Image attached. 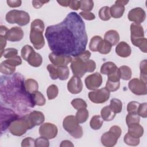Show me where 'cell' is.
<instances>
[{
	"label": "cell",
	"mask_w": 147,
	"mask_h": 147,
	"mask_svg": "<svg viewBox=\"0 0 147 147\" xmlns=\"http://www.w3.org/2000/svg\"><path fill=\"white\" fill-rule=\"evenodd\" d=\"M45 36L53 52L74 57L86 50L88 41L84 22L75 12L69 13L60 23L48 26Z\"/></svg>",
	"instance_id": "1"
},
{
	"label": "cell",
	"mask_w": 147,
	"mask_h": 147,
	"mask_svg": "<svg viewBox=\"0 0 147 147\" xmlns=\"http://www.w3.org/2000/svg\"><path fill=\"white\" fill-rule=\"evenodd\" d=\"M44 28V23L40 19H36L31 23L30 40L34 48L37 50L42 48L45 45L42 34Z\"/></svg>",
	"instance_id": "2"
},
{
	"label": "cell",
	"mask_w": 147,
	"mask_h": 147,
	"mask_svg": "<svg viewBox=\"0 0 147 147\" xmlns=\"http://www.w3.org/2000/svg\"><path fill=\"white\" fill-rule=\"evenodd\" d=\"M63 127L72 137L75 138H80L83 135L82 127L74 115H68L64 118L63 121Z\"/></svg>",
	"instance_id": "3"
},
{
	"label": "cell",
	"mask_w": 147,
	"mask_h": 147,
	"mask_svg": "<svg viewBox=\"0 0 147 147\" xmlns=\"http://www.w3.org/2000/svg\"><path fill=\"white\" fill-rule=\"evenodd\" d=\"M32 128V126L28 119L27 115L22 117L18 118L11 122L9 127L10 132L14 136H21L24 134L28 129Z\"/></svg>",
	"instance_id": "4"
},
{
	"label": "cell",
	"mask_w": 147,
	"mask_h": 147,
	"mask_svg": "<svg viewBox=\"0 0 147 147\" xmlns=\"http://www.w3.org/2000/svg\"><path fill=\"white\" fill-rule=\"evenodd\" d=\"M5 19L9 24H17L20 26L26 25L30 22L29 14L23 10H10L6 14Z\"/></svg>",
	"instance_id": "5"
},
{
	"label": "cell",
	"mask_w": 147,
	"mask_h": 147,
	"mask_svg": "<svg viewBox=\"0 0 147 147\" xmlns=\"http://www.w3.org/2000/svg\"><path fill=\"white\" fill-rule=\"evenodd\" d=\"M18 116L11 110L3 107H1V132L5 130L9 127L12 122L17 119Z\"/></svg>",
	"instance_id": "6"
},
{
	"label": "cell",
	"mask_w": 147,
	"mask_h": 147,
	"mask_svg": "<svg viewBox=\"0 0 147 147\" xmlns=\"http://www.w3.org/2000/svg\"><path fill=\"white\" fill-rule=\"evenodd\" d=\"M90 100L95 103H103L109 100L110 91L106 88L97 89L88 93Z\"/></svg>",
	"instance_id": "7"
},
{
	"label": "cell",
	"mask_w": 147,
	"mask_h": 147,
	"mask_svg": "<svg viewBox=\"0 0 147 147\" xmlns=\"http://www.w3.org/2000/svg\"><path fill=\"white\" fill-rule=\"evenodd\" d=\"M58 132L57 126L51 123L46 122L42 123L39 127V134L40 136L48 140H51L57 136Z\"/></svg>",
	"instance_id": "8"
},
{
	"label": "cell",
	"mask_w": 147,
	"mask_h": 147,
	"mask_svg": "<svg viewBox=\"0 0 147 147\" xmlns=\"http://www.w3.org/2000/svg\"><path fill=\"white\" fill-rule=\"evenodd\" d=\"M128 87L131 92L137 95H145L147 94L146 84L138 78H134L130 80Z\"/></svg>",
	"instance_id": "9"
},
{
	"label": "cell",
	"mask_w": 147,
	"mask_h": 147,
	"mask_svg": "<svg viewBox=\"0 0 147 147\" xmlns=\"http://www.w3.org/2000/svg\"><path fill=\"white\" fill-rule=\"evenodd\" d=\"M48 57L52 64L56 67L67 66L72 60V58L70 56L58 54L53 52L49 54Z\"/></svg>",
	"instance_id": "10"
},
{
	"label": "cell",
	"mask_w": 147,
	"mask_h": 147,
	"mask_svg": "<svg viewBox=\"0 0 147 147\" xmlns=\"http://www.w3.org/2000/svg\"><path fill=\"white\" fill-rule=\"evenodd\" d=\"M70 67L73 74L80 78L84 76L86 72H87L85 61L82 60L78 56H75L72 59Z\"/></svg>",
	"instance_id": "11"
},
{
	"label": "cell",
	"mask_w": 147,
	"mask_h": 147,
	"mask_svg": "<svg viewBox=\"0 0 147 147\" xmlns=\"http://www.w3.org/2000/svg\"><path fill=\"white\" fill-rule=\"evenodd\" d=\"M85 84L90 90H97L102 84V77L99 72H95L87 76L85 79Z\"/></svg>",
	"instance_id": "12"
},
{
	"label": "cell",
	"mask_w": 147,
	"mask_h": 147,
	"mask_svg": "<svg viewBox=\"0 0 147 147\" xmlns=\"http://www.w3.org/2000/svg\"><path fill=\"white\" fill-rule=\"evenodd\" d=\"M128 20L134 23L141 24L146 18V13L141 7H136L131 9L127 14Z\"/></svg>",
	"instance_id": "13"
},
{
	"label": "cell",
	"mask_w": 147,
	"mask_h": 147,
	"mask_svg": "<svg viewBox=\"0 0 147 147\" xmlns=\"http://www.w3.org/2000/svg\"><path fill=\"white\" fill-rule=\"evenodd\" d=\"M67 89L71 94H79L83 89V83L80 78L73 76L68 82Z\"/></svg>",
	"instance_id": "14"
},
{
	"label": "cell",
	"mask_w": 147,
	"mask_h": 147,
	"mask_svg": "<svg viewBox=\"0 0 147 147\" xmlns=\"http://www.w3.org/2000/svg\"><path fill=\"white\" fill-rule=\"evenodd\" d=\"M24 31L21 28L14 26L10 29L7 33L6 38L11 42H17L21 41L24 37Z\"/></svg>",
	"instance_id": "15"
},
{
	"label": "cell",
	"mask_w": 147,
	"mask_h": 147,
	"mask_svg": "<svg viewBox=\"0 0 147 147\" xmlns=\"http://www.w3.org/2000/svg\"><path fill=\"white\" fill-rule=\"evenodd\" d=\"M119 138L110 131H108L103 134L101 136L100 141L102 144L107 147L114 146L116 145Z\"/></svg>",
	"instance_id": "16"
},
{
	"label": "cell",
	"mask_w": 147,
	"mask_h": 147,
	"mask_svg": "<svg viewBox=\"0 0 147 147\" xmlns=\"http://www.w3.org/2000/svg\"><path fill=\"white\" fill-rule=\"evenodd\" d=\"M27 116L32 127L42 124L45 120L44 114L38 111H33L28 114Z\"/></svg>",
	"instance_id": "17"
},
{
	"label": "cell",
	"mask_w": 147,
	"mask_h": 147,
	"mask_svg": "<svg viewBox=\"0 0 147 147\" xmlns=\"http://www.w3.org/2000/svg\"><path fill=\"white\" fill-rule=\"evenodd\" d=\"M115 52L120 57H127L130 55L131 49L127 43L124 41H121L116 46Z\"/></svg>",
	"instance_id": "18"
},
{
	"label": "cell",
	"mask_w": 147,
	"mask_h": 147,
	"mask_svg": "<svg viewBox=\"0 0 147 147\" xmlns=\"http://www.w3.org/2000/svg\"><path fill=\"white\" fill-rule=\"evenodd\" d=\"M130 40L142 38L144 37V30L142 26L140 24L132 23L130 25Z\"/></svg>",
	"instance_id": "19"
},
{
	"label": "cell",
	"mask_w": 147,
	"mask_h": 147,
	"mask_svg": "<svg viewBox=\"0 0 147 147\" xmlns=\"http://www.w3.org/2000/svg\"><path fill=\"white\" fill-rule=\"evenodd\" d=\"M118 71V68L112 61L104 63L100 68V73L103 75H107V76L115 74Z\"/></svg>",
	"instance_id": "20"
},
{
	"label": "cell",
	"mask_w": 147,
	"mask_h": 147,
	"mask_svg": "<svg viewBox=\"0 0 147 147\" xmlns=\"http://www.w3.org/2000/svg\"><path fill=\"white\" fill-rule=\"evenodd\" d=\"M119 34L115 30H108L104 35V40L110 42L112 46L115 45L119 42Z\"/></svg>",
	"instance_id": "21"
},
{
	"label": "cell",
	"mask_w": 147,
	"mask_h": 147,
	"mask_svg": "<svg viewBox=\"0 0 147 147\" xmlns=\"http://www.w3.org/2000/svg\"><path fill=\"white\" fill-rule=\"evenodd\" d=\"M125 10V6L115 2V4L112 5L110 8L111 17L114 18H119L123 16Z\"/></svg>",
	"instance_id": "22"
},
{
	"label": "cell",
	"mask_w": 147,
	"mask_h": 147,
	"mask_svg": "<svg viewBox=\"0 0 147 147\" xmlns=\"http://www.w3.org/2000/svg\"><path fill=\"white\" fill-rule=\"evenodd\" d=\"M128 134L135 138H139L144 134V128L139 123L132 124L128 126Z\"/></svg>",
	"instance_id": "23"
},
{
	"label": "cell",
	"mask_w": 147,
	"mask_h": 147,
	"mask_svg": "<svg viewBox=\"0 0 147 147\" xmlns=\"http://www.w3.org/2000/svg\"><path fill=\"white\" fill-rule=\"evenodd\" d=\"M24 86L26 91L30 94L38 91V84L36 80L33 79H28L24 82Z\"/></svg>",
	"instance_id": "24"
},
{
	"label": "cell",
	"mask_w": 147,
	"mask_h": 147,
	"mask_svg": "<svg viewBox=\"0 0 147 147\" xmlns=\"http://www.w3.org/2000/svg\"><path fill=\"white\" fill-rule=\"evenodd\" d=\"M27 61L31 66L38 67H40L42 63V57L39 53L34 51L30 55Z\"/></svg>",
	"instance_id": "25"
},
{
	"label": "cell",
	"mask_w": 147,
	"mask_h": 147,
	"mask_svg": "<svg viewBox=\"0 0 147 147\" xmlns=\"http://www.w3.org/2000/svg\"><path fill=\"white\" fill-rule=\"evenodd\" d=\"M115 113H114L109 106H106L102 109L100 111L101 117L103 121H112L115 117Z\"/></svg>",
	"instance_id": "26"
},
{
	"label": "cell",
	"mask_w": 147,
	"mask_h": 147,
	"mask_svg": "<svg viewBox=\"0 0 147 147\" xmlns=\"http://www.w3.org/2000/svg\"><path fill=\"white\" fill-rule=\"evenodd\" d=\"M15 71L16 67L11 65L6 60L2 61L0 65V71L3 74L10 75L14 74Z\"/></svg>",
	"instance_id": "27"
},
{
	"label": "cell",
	"mask_w": 147,
	"mask_h": 147,
	"mask_svg": "<svg viewBox=\"0 0 147 147\" xmlns=\"http://www.w3.org/2000/svg\"><path fill=\"white\" fill-rule=\"evenodd\" d=\"M131 42L133 45H134L137 47H138L142 52L144 53L147 52V48H146L147 40L146 38L142 37V38L131 40Z\"/></svg>",
	"instance_id": "28"
},
{
	"label": "cell",
	"mask_w": 147,
	"mask_h": 147,
	"mask_svg": "<svg viewBox=\"0 0 147 147\" xmlns=\"http://www.w3.org/2000/svg\"><path fill=\"white\" fill-rule=\"evenodd\" d=\"M32 99L34 105L42 106L45 104V99L42 94L40 91H37L34 94H31Z\"/></svg>",
	"instance_id": "29"
},
{
	"label": "cell",
	"mask_w": 147,
	"mask_h": 147,
	"mask_svg": "<svg viewBox=\"0 0 147 147\" xmlns=\"http://www.w3.org/2000/svg\"><path fill=\"white\" fill-rule=\"evenodd\" d=\"M75 117L79 123H83L88 118V111L86 109H79L76 112Z\"/></svg>",
	"instance_id": "30"
},
{
	"label": "cell",
	"mask_w": 147,
	"mask_h": 147,
	"mask_svg": "<svg viewBox=\"0 0 147 147\" xmlns=\"http://www.w3.org/2000/svg\"><path fill=\"white\" fill-rule=\"evenodd\" d=\"M119 68L121 79L124 80H129L131 77V69L127 65L121 66Z\"/></svg>",
	"instance_id": "31"
},
{
	"label": "cell",
	"mask_w": 147,
	"mask_h": 147,
	"mask_svg": "<svg viewBox=\"0 0 147 147\" xmlns=\"http://www.w3.org/2000/svg\"><path fill=\"white\" fill-rule=\"evenodd\" d=\"M103 120L100 115H94L90 122V127L94 130H99L102 126Z\"/></svg>",
	"instance_id": "32"
},
{
	"label": "cell",
	"mask_w": 147,
	"mask_h": 147,
	"mask_svg": "<svg viewBox=\"0 0 147 147\" xmlns=\"http://www.w3.org/2000/svg\"><path fill=\"white\" fill-rule=\"evenodd\" d=\"M112 45L108 41L102 40V41L100 42L98 48V52H99L101 54L106 55L108 54L111 50Z\"/></svg>",
	"instance_id": "33"
},
{
	"label": "cell",
	"mask_w": 147,
	"mask_h": 147,
	"mask_svg": "<svg viewBox=\"0 0 147 147\" xmlns=\"http://www.w3.org/2000/svg\"><path fill=\"white\" fill-rule=\"evenodd\" d=\"M147 61L146 59L141 61L140 68V80L144 83H147Z\"/></svg>",
	"instance_id": "34"
},
{
	"label": "cell",
	"mask_w": 147,
	"mask_h": 147,
	"mask_svg": "<svg viewBox=\"0 0 147 147\" xmlns=\"http://www.w3.org/2000/svg\"><path fill=\"white\" fill-rule=\"evenodd\" d=\"M109 106L111 110L115 114L121 113L122 109V102L117 98H113L110 100V105Z\"/></svg>",
	"instance_id": "35"
},
{
	"label": "cell",
	"mask_w": 147,
	"mask_h": 147,
	"mask_svg": "<svg viewBox=\"0 0 147 147\" xmlns=\"http://www.w3.org/2000/svg\"><path fill=\"white\" fill-rule=\"evenodd\" d=\"M102 40V38L99 36H94L92 37L89 44L90 49L92 52H98V46Z\"/></svg>",
	"instance_id": "36"
},
{
	"label": "cell",
	"mask_w": 147,
	"mask_h": 147,
	"mask_svg": "<svg viewBox=\"0 0 147 147\" xmlns=\"http://www.w3.org/2000/svg\"><path fill=\"white\" fill-rule=\"evenodd\" d=\"M59 94V88L55 84L50 85L47 90V94L48 99L49 100H52L57 97Z\"/></svg>",
	"instance_id": "37"
},
{
	"label": "cell",
	"mask_w": 147,
	"mask_h": 147,
	"mask_svg": "<svg viewBox=\"0 0 147 147\" xmlns=\"http://www.w3.org/2000/svg\"><path fill=\"white\" fill-rule=\"evenodd\" d=\"M100 20L103 21H108L111 18L110 13V7L109 6H103L100 9L98 13Z\"/></svg>",
	"instance_id": "38"
},
{
	"label": "cell",
	"mask_w": 147,
	"mask_h": 147,
	"mask_svg": "<svg viewBox=\"0 0 147 147\" xmlns=\"http://www.w3.org/2000/svg\"><path fill=\"white\" fill-rule=\"evenodd\" d=\"M58 68V79L61 80H67L69 75V70L67 66L57 67Z\"/></svg>",
	"instance_id": "39"
},
{
	"label": "cell",
	"mask_w": 147,
	"mask_h": 147,
	"mask_svg": "<svg viewBox=\"0 0 147 147\" xmlns=\"http://www.w3.org/2000/svg\"><path fill=\"white\" fill-rule=\"evenodd\" d=\"M140 121V116L137 113H128L126 117V122L127 126L132 124L139 123Z\"/></svg>",
	"instance_id": "40"
},
{
	"label": "cell",
	"mask_w": 147,
	"mask_h": 147,
	"mask_svg": "<svg viewBox=\"0 0 147 147\" xmlns=\"http://www.w3.org/2000/svg\"><path fill=\"white\" fill-rule=\"evenodd\" d=\"M71 103L72 107L78 110L82 109H86L87 107L86 102L83 99L81 98L74 99L71 101Z\"/></svg>",
	"instance_id": "41"
},
{
	"label": "cell",
	"mask_w": 147,
	"mask_h": 147,
	"mask_svg": "<svg viewBox=\"0 0 147 147\" xmlns=\"http://www.w3.org/2000/svg\"><path fill=\"white\" fill-rule=\"evenodd\" d=\"M34 51L33 48L31 46H30L29 45H25L21 49V57L24 60L27 61L29 57Z\"/></svg>",
	"instance_id": "42"
},
{
	"label": "cell",
	"mask_w": 147,
	"mask_h": 147,
	"mask_svg": "<svg viewBox=\"0 0 147 147\" xmlns=\"http://www.w3.org/2000/svg\"><path fill=\"white\" fill-rule=\"evenodd\" d=\"M123 141L124 142L130 146H137L140 144V140L139 138H135L132 136H131L130 134L126 133L123 138Z\"/></svg>",
	"instance_id": "43"
},
{
	"label": "cell",
	"mask_w": 147,
	"mask_h": 147,
	"mask_svg": "<svg viewBox=\"0 0 147 147\" xmlns=\"http://www.w3.org/2000/svg\"><path fill=\"white\" fill-rule=\"evenodd\" d=\"M94 7V2L91 0H82L80 1V9L83 11H90Z\"/></svg>",
	"instance_id": "44"
},
{
	"label": "cell",
	"mask_w": 147,
	"mask_h": 147,
	"mask_svg": "<svg viewBox=\"0 0 147 147\" xmlns=\"http://www.w3.org/2000/svg\"><path fill=\"white\" fill-rule=\"evenodd\" d=\"M47 69L49 73V76L52 80L58 79V68L52 64L47 65Z\"/></svg>",
	"instance_id": "45"
},
{
	"label": "cell",
	"mask_w": 147,
	"mask_h": 147,
	"mask_svg": "<svg viewBox=\"0 0 147 147\" xmlns=\"http://www.w3.org/2000/svg\"><path fill=\"white\" fill-rule=\"evenodd\" d=\"M120 87V82H111L107 79L106 84V88L110 92H114L119 89Z\"/></svg>",
	"instance_id": "46"
},
{
	"label": "cell",
	"mask_w": 147,
	"mask_h": 147,
	"mask_svg": "<svg viewBox=\"0 0 147 147\" xmlns=\"http://www.w3.org/2000/svg\"><path fill=\"white\" fill-rule=\"evenodd\" d=\"M17 54H18V51L17 49L13 48H9L4 50L2 56H3L5 58L7 59L13 56H17Z\"/></svg>",
	"instance_id": "47"
},
{
	"label": "cell",
	"mask_w": 147,
	"mask_h": 147,
	"mask_svg": "<svg viewBox=\"0 0 147 147\" xmlns=\"http://www.w3.org/2000/svg\"><path fill=\"white\" fill-rule=\"evenodd\" d=\"M49 146V140L45 137L41 136L35 140V146L36 147H48Z\"/></svg>",
	"instance_id": "48"
},
{
	"label": "cell",
	"mask_w": 147,
	"mask_h": 147,
	"mask_svg": "<svg viewBox=\"0 0 147 147\" xmlns=\"http://www.w3.org/2000/svg\"><path fill=\"white\" fill-rule=\"evenodd\" d=\"M140 103L136 101H131L127 105V111L128 113H137Z\"/></svg>",
	"instance_id": "49"
},
{
	"label": "cell",
	"mask_w": 147,
	"mask_h": 147,
	"mask_svg": "<svg viewBox=\"0 0 147 147\" xmlns=\"http://www.w3.org/2000/svg\"><path fill=\"white\" fill-rule=\"evenodd\" d=\"M146 107H147V103L146 102L140 104L137 110V112L138 115L144 118H146L147 117Z\"/></svg>",
	"instance_id": "50"
},
{
	"label": "cell",
	"mask_w": 147,
	"mask_h": 147,
	"mask_svg": "<svg viewBox=\"0 0 147 147\" xmlns=\"http://www.w3.org/2000/svg\"><path fill=\"white\" fill-rule=\"evenodd\" d=\"M6 61L8 63H9L10 64H11V65L14 66V67L20 65L22 64L21 58L20 57V56H19L18 55L13 56L12 57H10L9 59H7V60H6Z\"/></svg>",
	"instance_id": "51"
},
{
	"label": "cell",
	"mask_w": 147,
	"mask_h": 147,
	"mask_svg": "<svg viewBox=\"0 0 147 147\" xmlns=\"http://www.w3.org/2000/svg\"><path fill=\"white\" fill-rule=\"evenodd\" d=\"M85 64H86V72H92L95 71L96 68V63L94 60L88 59L85 61Z\"/></svg>",
	"instance_id": "52"
},
{
	"label": "cell",
	"mask_w": 147,
	"mask_h": 147,
	"mask_svg": "<svg viewBox=\"0 0 147 147\" xmlns=\"http://www.w3.org/2000/svg\"><path fill=\"white\" fill-rule=\"evenodd\" d=\"M21 146H35V140L31 137H26L21 142Z\"/></svg>",
	"instance_id": "53"
},
{
	"label": "cell",
	"mask_w": 147,
	"mask_h": 147,
	"mask_svg": "<svg viewBox=\"0 0 147 147\" xmlns=\"http://www.w3.org/2000/svg\"><path fill=\"white\" fill-rule=\"evenodd\" d=\"M79 15L86 20H93L95 18V15L90 11H81L79 13Z\"/></svg>",
	"instance_id": "54"
},
{
	"label": "cell",
	"mask_w": 147,
	"mask_h": 147,
	"mask_svg": "<svg viewBox=\"0 0 147 147\" xmlns=\"http://www.w3.org/2000/svg\"><path fill=\"white\" fill-rule=\"evenodd\" d=\"M109 131L113 133L114 134H115L118 138H119L122 134V130L119 126L117 125H114L110 127L109 129Z\"/></svg>",
	"instance_id": "55"
},
{
	"label": "cell",
	"mask_w": 147,
	"mask_h": 147,
	"mask_svg": "<svg viewBox=\"0 0 147 147\" xmlns=\"http://www.w3.org/2000/svg\"><path fill=\"white\" fill-rule=\"evenodd\" d=\"M7 5L10 7H17L21 5L22 1L21 0H7L6 1Z\"/></svg>",
	"instance_id": "56"
},
{
	"label": "cell",
	"mask_w": 147,
	"mask_h": 147,
	"mask_svg": "<svg viewBox=\"0 0 147 147\" xmlns=\"http://www.w3.org/2000/svg\"><path fill=\"white\" fill-rule=\"evenodd\" d=\"M78 57H79L80 59H81L82 60H84V61H86L87 60H88L91 56V53L89 51H86L85 50L84 51L82 52V53H80L79 55L77 56Z\"/></svg>",
	"instance_id": "57"
},
{
	"label": "cell",
	"mask_w": 147,
	"mask_h": 147,
	"mask_svg": "<svg viewBox=\"0 0 147 147\" xmlns=\"http://www.w3.org/2000/svg\"><path fill=\"white\" fill-rule=\"evenodd\" d=\"M69 7L75 10H78L80 7V1H71Z\"/></svg>",
	"instance_id": "58"
},
{
	"label": "cell",
	"mask_w": 147,
	"mask_h": 147,
	"mask_svg": "<svg viewBox=\"0 0 147 147\" xmlns=\"http://www.w3.org/2000/svg\"><path fill=\"white\" fill-rule=\"evenodd\" d=\"M6 37L0 36V44H1V57L2 55V53L4 51V48L6 45Z\"/></svg>",
	"instance_id": "59"
},
{
	"label": "cell",
	"mask_w": 147,
	"mask_h": 147,
	"mask_svg": "<svg viewBox=\"0 0 147 147\" xmlns=\"http://www.w3.org/2000/svg\"><path fill=\"white\" fill-rule=\"evenodd\" d=\"M49 1H38V0H34V1H32V5L33 6V7L36 9H39L42 6V5L44 3H46L47 2H48Z\"/></svg>",
	"instance_id": "60"
},
{
	"label": "cell",
	"mask_w": 147,
	"mask_h": 147,
	"mask_svg": "<svg viewBox=\"0 0 147 147\" xmlns=\"http://www.w3.org/2000/svg\"><path fill=\"white\" fill-rule=\"evenodd\" d=\"M9 29L7 28V27L3 26V25H1L0 26V36H3L6 37L7 33L8 32Z\"/></svg>",
	"instance_id": "61"
},
{
	"label": "cell",
	"mask_w": 147,
	"mask_h": 147,
	"mask_svg": "<svg viewBox=\"0 0 147 147\" xmlns=\"http://www.w3.org/2000/svg\"><path fill=\"white\" fill-rule=\"evenodd\" d=\"M61 147H69V146H74V145L72 143L71 141L69 140H64L61 142L60 145Z\"/></svg>",
	"instance_id": "62"
},
{
	"label": "cell",
	"mask_w": 147,
	"mask_h": 147,
	"mask_svg": "<svg viewBox=\"0 0 147 147\" xmlns=\"http://www.w3.org/2000/svg\"><path fill=\"white\" fill-rule=\"evenodd\" d=\"M57 3L64 7H67L69 6L70 0H64V1H57Z\"/></svg>",
	"instance_id": "63"
},
{
	"label": "cell",
	"mask_w": 147,
	"mask_h": 147,
	"mask_svg": "<svg viewBox=\"0 0 147 147\" xmlns=\"http://www.w3.org/2000/svg\"><path fill=\"white\" fill-rule=\"evenodd\" d=\"M115 3H118L119 4H121L123 6L127 5L129 3V1H123V0H118L115 1Z\"/></svg>",
	"instance_id": "64"
}]
</instances>
